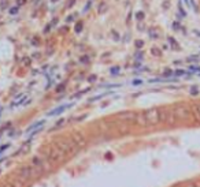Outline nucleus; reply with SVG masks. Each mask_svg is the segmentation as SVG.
Masks as SVG:
<instances>
[{
    "instance_id": "obj_12",
    "label": "nucleus",
    "mask_w": 200,
    "mask_h": 187,
    "mask_svg": "<svg viewBox=\"0 0 200 187\" xmlns=\"http://www.w3.org/2000/svg\"><path fill=\"white\" fill-rule=\"evenodd\" d=\"M74 18H75V15H70L69 18L66 19V22H71V21H74Z\"/></svg>"
},
{
    "instance_id": "obj_2",
    "label": "nucleus",
    "mask_w": 200,
    "mask_h": 187,
    "mask_svg": "<svg viewBox=\"0 0 200 187\" xmlns=\"http://www.w3.org/2000/svg\"><path fill=\"white\" fill-rule=\"evenodd\" d=\"M66 157H67V153L56 146L52 152H49V155H48L47 158H48V161H49V164L52 165V164H58V163H60V161H63Z\"/></svg>"
},
{
    "instance_id": "obj_11",
    "label": "nucleus",
    "mask_w": 200,
    "mask_h": 187,
    "mask_svg": "<svg viewBox=\"0 0 200 187\" xmlns=\"http://www.w3.org/2000/svg\"><path fill=\"white\" fill-rule=\"evenodd\" d=\"M81 29H82V23H78L75 26V32H81Z\"/></svg>"
},
{
    "instance_id": "obj_10",
    "label": "nucleus",
    "mask_w": 200,
    "mask_h": 187,
    "mask_svg": "<svg viewBox=\"0 0 200 187\" xmlns=\"http://www.w3.org/2000/svg\"><path fill=\"white\" fill-rule=\"evenodd\" d=\"M136 18H137L138 21H140V19H143V18H144V14H143V12H137V15H136Z\"/></svg>"
},
{
    "instance_id": "obj_7",
    "label": "nucleus",
    "mask_w": 200,
    "mask_h": 187,
    "mask_svg": "<svg viewBox=\"0 0 200 187\" xmlns=\"http://www.w3.org/2000/svg\"><path fill=\"white\" fill-rule=\"evenodd\" d=\"M17 12H18V7H12V8L10 10V14L11 15H15Z\"/></svg>"
},
{
    "instance_id": "obj_9",
    "label": "nucleus",
    "mask_w": 200,
    "mask_h": 187,
    "mask_svg": "<svg viewBox=\"0 0 200 187\" xmlns=\"http://www.w3.org/2000/svg\"><path fill=\"white\" fill-rule=\"evenodd\" d=\"M12 187H24V182L19 180L18 183H14V184H12Z\"/></svg>"
},
{
    "instance_id": "obj_15",
    "label": "nucleus",
    "mask_w": 200,
    "mask_h": 187,
    "mask_svg": "<svg viewBox=\"0 0 200 187\" xmlns=\"http://www.w3.org/2000/svg\"><path fill=\"white\" fill-rule=\"evenodd\" d=\"M51 2H52V3H56V2H58V0H51Z\"/></svg>"
},
{
    "instance_id": "obj_3",
    "label": "nucleus",
    "mask_w": 200,
    "mask_h": 187,
    "mask_svg": "<svg viewBox=\"0 0 200 187\" xmlns=\"http://www.w3.org/2000/svg\"><path fill=\"white\" fill-rule=\"evenodd\" d=\"M174 115H176L177 119L185 120V119H188V116H189V111H188V108H185V107H178L176 111H174Z\"/></svg>"
},
{
    "instance_id": "obj_16",
    "label": "nucleus",
    "mask_w": 200,
    "mask_h": 187,
    "mask_svg": "<svg viewBox=\"0 0 200 187\" xmlns=\"http://www.w3.org/2000/svg\"><path fill=\"white\" fill-rule=\"evenodd\" d=\"M197 187H200V186H197Z\"/></svg>"
},
{
    "instance_id": "obj_4",
    "label": "nucleus",
    "mask_w": 200,
    "mask_h": 187,
    "mask_svg": "<svg viewBox=\"0 0 200 187\" xmlns=\"http://www.w3.org/2000/svg\"><path fill=\"white\" fill-rule=\"evenodd\" d=\"M71 139H73V142H74L75 145L78 146V148L85 145V138H84V135H82L81 133H74V134H73Z\"/></svg>"
},
{
    "instance_id": "obj_1",
    "label": "nucleus",
    "mask_w": 200,
    "mask_h": 187,
    "mask_svg": "<svg viewBox=\"0 0 200 187\" xmlns=\"http://www.w3.org/2000/svg\"><path fill=\"white\" fill-rule=\"evenodd\" d=\"M144 116H145L147 126H156L162 122L160 109H158V108H149V109H147L144 112Z\"/></svg>"
},
{
    "instance_id": "obj_6",
    "label": "nucleus",
    "mask_w": 200,
    "mask_h": 187,
    "mask_svg": "<svg viewBox=\"0 0 200 187\" xmlns=\"http://www.w3.org/2000/svg\"><path fill=\"white\" fill-rule=\"evenodd\" d=\"M193 112H195V116H196V119H200V104L196 105V107L193 108Z\"/></svg>"
},
{
    "instance_id": "obj_14",
    "label": "nucleus",
    "mask_w": 200,
    "mask_h": 187,
    "mask_svg": "<svg viewBox=\"0 0 200 187\" xmlns=\"http://www.w3.org/2000/svg\"><path fill=\"white\" fill-rule=\"evenodd\" d=\"M17 3H18V6H21V4H24V3H25V0H18Z\"/></svg>"
},
{
    "instance_id": "obj_5",
    "label": "nucleus",
    "mask_w": 200,
    "mask_h": 187,
    "mask_svg": "<svg viewBox=\"0 0 200 187\" xmlns=\"http://www.w3.org/2000/svg\"><path fill=\"white\" fill-rule=\"evenodd\" d=\"M135 122L137 123L138 126H147V122H145V116H144V112H141V113H137V115H135Z\"/></svg>"
},
{
    "instance_id": "obj_13",
    "label": "nucleus",
    "mask_w": 200,
    "mask_h": 187,
    "mask_svg": "<svg viewBox=\"0 0 200 187\" xmlns=\"http://www.w3.org/2000/svg\"><path fill=\"white\" fill-rule=\"evenodd\" d=\"M74 3H75V0H70V3L67 4V7H73V6H74Z\"/></svg>"
},
{
    "instance_id": "obj_8",
    "label": "nucleus",
    "mask_w": 200,
    "mask_h": 187,
    "mask_svg": "<svg viewBox=\"0 0 200 187\" xmlns=\"http://www.w3.org/2000/svg\"><path fill=\"white\" fill-rule=\"evenodd\" d=\"M178 10H179V12H181V15H182V17H185V15H186V12L184 11V8H182V6H181V4H178Z\"/></svg>"
}]
</instances>
